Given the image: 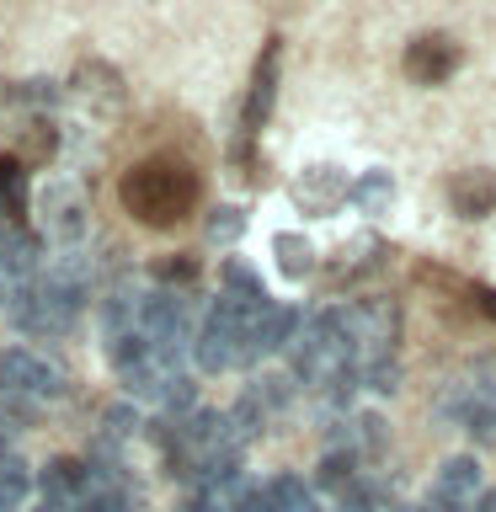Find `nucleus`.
Masks as SVG:
<instances>
[{
  "instance_id": "0eeeda50",
  "label": "nucleus",
  "mask_w": 496,
  "mask_h": 512,
  "mask_svg": "<svg viewBox=\"0 0 496 512\" xmlns=\"http://www.w3.org/2000/svg\"><path fill=\"white\" fill-rule=\"evenodd\" d=\"M64 91H70L91 118H118L123 112V75L112 70L107 59H80Z\"/></svg>"
},
{
  "instance_id": "7c9ffc66",
  "label": "nucleus",
  "mask_w": 496,
  "mask_h": 512,
  "mask_svg": "<svg viewBox=\"0 0 496 512\" xmlns=\"http://www.w3.org/2000/svg\"><path fill=\"white\" fill-rule=\"evenodd\" d=\"M0 310H6V288H0Z\"/></svg>"
},
{
  "instance_id": "6ab92c4d",
  "label": "nucleus",
  "mask_w": 496,
  "mask_h": 512,
  "mask_svg": "<svg viewBox=\"0 0 496 512\" xmlns=\"http://www.w3.org/2000/svg\"><path fill=\"white\" fill-rule=\"evenodd\" d=\"M219 294H230V299H240V304H267V288H262V278H256V272L240 262V256H230V262H224V272H219Z\"/></svg>"
},
{
  "instance_id": "412c9836",
  "label": "nucleus",
  "mask_w": 496,
  "mask_h": 512,
  "mask_svg": "<svg viewBox=\"0 0 496 512\" xmlns=\"http://www.w3.org/2000/svg\"><path fill=\"white\" fill-rule=\"evenodd\" d=\"M459 427L470 432V443L491 448V443H496V400H470V406H464V416H459Z\"/></svg>"
},
{
  "instance_id": "20e7f679",
  "label": "nucleus",
  "mask_w": 496,
  "mask_h": 512,
  "mask_svg": "<svg viewBox=\"0 0 496 512\" xmlns=\"http://www.w3.org/2000/svg\"><path fill=\"white\" fill-rule=\"evenodd\" d=\"M59 390H64V368L48 363L43 352H32V347H6L0 352V395L38 406V400H54Z\"/></svg>"
},
{
  "instance_id": "393cba45",
  "label": "nucleus",
  "mask_w": 496,
  "mask_h": 512,
  "mask_svg": "<svg viewBox=\"0 0 496 512\" xmlns=\"http://www.w3.org/2000/svg\"><path fill=\"white\" fill-rule=\"evenodd\" d=\"M358 384L374 395H395L400 390V358H374V363H358Z\"/></svg>"
},
{
  "instance_id": "a211bd4d",
  "label": "nucleus",
  "mask_w": 496,
  "mask_h": 512,
  "mask_svg": "<svg viewBox=\"0 0 496 512\" xmlns=\"http://www.w3.org/2000/svg\"><path fill=\"white\" fill-rule=\"evenodd\" d=\"M240 486H246V475L187 486V502H182V512H235V496H240Z\"/></svg>"
},
{
  "instance_id": "ddd939ff",
  "label": "nucleus",
  "mask_w": 496,
  "mask_h": 512,
  "mask_svg": "<svg viewBox=\"0 0 496 512\" xmlns=\"http://www.w3.org/2000/svg\"><path fill=\"white\" fill-rule=\"evenodd\" d=\"M384 240H374V235H358V240H347L342 251H336V262H331V288H342V283H352V278H363V272H374L379 262H384Z\"/></svg>"
},
{
  "instance_id": "4be33fe9",
  "label": "nucleus",
  "mask_w": 496,
  "mask_h": 512,
  "mask_svg": "<svg viewBox=\"0 0 496 512\" xmlns=\"http://www.w3.org/2000/svg\"><path fill=\"white\" fill-rule=\"evenodd\" d=\"M155 283L171 288V294L192 288V283H198V256H160V262H155Z\"/></svg>"
},
{
  "instance_id": "7ed1b4c3",
  "label": "nucleus",
  "mask_w": 496,
  "mask_h": 512,
  "mask_svg": "<svg viewBox=\"0 0 496 512\" xmlns=\"http://www.w3.org/2000/svg\"><path fill=\"white\" fill-rule=\"evenodd\" d=\"M342 320H347V336H352L358 363L395 358V342H400V304L395 299H358V304L342 310Z\"/></svg>"
},
{
  "instance_id": "9d476101",
  "label": "nucleus",
  "mask_w": 496,
  "mask_h": 512,
  "mask_svg": "<svg viewBox=\"0 0 496 512\" xmlns=\"http://www.w3.org/2000/svg\"><path fill=\"white\" fill-rule=\"evenodd\" d=\"M43 267V235L27 230V224H6L0 219V272H6V283H32Z\"/></svg>"
},
{
  "instance_id": "b1692460",
  "label": "nucleus",
  "mask_w": 496,
  "mask_h": 512,
  "mask_svg": "<svg viewBox=\"0 0 496 512\" xmlns=\"http://www.w3.org/2000/svg\"><path fill=\"white\" fill-rule=\"evenodd\" d=\"M352 427H358V432H352V454H368V459H379L384 454V448H390V432H384V416H374V411H368V416H358V422H352Z\"/></svg>"
},
{
  "instance_id": "4468645a",
  "label": "nucleus",
  "mask_w": 496,
  "mask_h": 512,
  "mask_svg": "<svg viewBox=\"0 0 496 512\" xmlns=\"http://www.w3.org/2000/svg\"><path fill=\"white\" fill-rule=\"evenodd\" d=\"M27 203H32L27 166H22V160H11V155H0V219H6V224H22Z\"/></svg>"
},
{
  "instance_id": "1a4fd4ad",
  "label": "nucleus",
  "mask_w": 496,
  "mask_h": 512,
  "mask_svg": "<svg viewBox=\"0 0 496 512\" xmlns=\"http://www.w3.org/2000/svg\"><path fill=\"white\" fill-rule=\"evenodd\" d=\"M459 43L443 38V32H422V38L406 43V75L416 80V86H443L448 75L459 70Z\"/></svg>"
},
{
  "instance_id": "c85d7f7f",
  "label": "nucleus",
  "mask_w": 496,
  "mask_h": 512,
  "mask_svg": "<svg viewBox=\"0 0 496 512\" xmlns=\"http://www.w3.org/2000/svg\"><path fill=\"white\" fill-rule=\"evenodd\" d=\"M464 512H496V491H480L475 507H464Z\"/></svg>"
},
{
  "instance_id": "c756f323",
  "label": "nucleus",
  "mask_w": 496,
  "mask_h": 512,
  "mask_svg": "<svg viewBox=\"0 0 496 512\" xmlns=\"http://www.w3.org/2000/svg\"><path fill=\"white\" fill-rule=\"evenodd\" d=\"M6 438H11V427H0V464H6Z\"/></svg>"
},
{
  "instance_id": "f03ea898",
  "label": "nucleus",
  "mask_w": 496,
  "mask_h": 512,
  "mask_svg": "<svg viewBox=\"0 0 496 512\" xmlns=\"http://www.w3.org/2000/svg\"><path fill=\"white\" fill-rule=\"evenodd\" d=\"M288 363H294V379L310 384V390H320V395H326L331 384L358 374V352H352L342 310H320V315L304 320L294 347H288Z\"/></svg>"
},
{
  "instance_id": "39448f33",
  "label": "nucleus",
  "mask_w": 496,
  "mask_h": 512,
  "mask_svg": "<svg viewBox=\"0 0 496 512\" xmlns=\"http://www.w3.org/2000/svg\"><path fill=\"white\" fill-rule=\"evenodd\" d=\"M278 70H283V38H267L262 54H256V70H251V86H246V102H240V139H256L272 118V102H278Z\"/></svg>"
},
{
  "instance_id": "423d86ee",
  "label": "nucleus",
  "mask_w": 496,
  "mask_h": 512,
  "mask_svg": "<svg viewBox=\"0 0 496 512\" xmlns=\"http://www.w3.org/2000/svg\"><path fill=\"white\" fill-rule=\"evenodd\" d=\"M38 208H43V235L59 240V246H80L86 240V192L75 182H48L38 192Z\"/></svg>"
},
{
  "instance_id": "f3484780",
  "label": "nucleus",
  "mask_w": 496,
  "mask_h": 512,
  "mask_svg": "<svg viewBox=\"0 0 496 512\" xmlns=\"http://www.w3.org/2000/svg\"><path fill=\"white\" fill-rule=\"evenodd\" d=\"M352 203H358V214H390V203H395V176L390 171H363L358 182H352V192H347Z\"/></svg>"
},
{
  "instance_id": "f257e3e1",
  "label": "nucleus",
  "mask_w": 496,
  "mask_h": 512,
  "mask_svg": "<svg viewBox=\"0 0 496 512\" xmlns=\"http://www.w3.org/2000/svg\"><path fill=\"white\" fill-rule=\"evenodd\" d=\"M118 198H123V208L139 224H150V230H171V224H182L192 208H198L203 182H198V171H192L187 160L150 155V160H139V166L123 176Z\"/></svg>"
},
{
  "instance_id": "aec40b11",
  "label": "nucleus",
  "mask_w": 496,
  "mask_h": 512,
  "mask_svg": "<svg viewBox=\"0 0 496 512\" xmlns=\"http://www.w3.org/2000/svg\"><path fill=\"white\" fill-rule=\"evenodd\" d=\"M27 491H32V470L22 459H6L0 464V512H16L27 502Z\"/></svg>"
},
{
  "instance_id": "9b49d317",
  "label": "nucleus",
  "mask_w": 496,
  "mask_h": 512,
  "mask_svg": "<svg viewBox=\"0 0 496 512\" xmlns=\"http://www.w3.org/2000/svg\"><path fill=\"white\" fill-rule=\"evenodd\" d=\"M448 203L459 219H486L496 214V171H459L448 182Z\"/></svg>"
},
{
  "instance_id": "5701e85b",
  "label": "nucleus",
  "mask_w": 496,
  "mask_h": 512,
  "mask_svg": "<svg viewBox=\"0 0 496 512\" xmlns=\"http://www.w3.org/2000/svg\"><path fill=\"white\" fill-rule=\"evenodd\" d=\"M240 235H246V208L219 203L214 214H208V240H214V246H235Z\"/></svg>"
},
{
  "instance_id": "6e6552de",
  "label": "nucleus",
  "mask_w": 496,
  "mask_h": 512,
  "mask_svg": "<svg viewBox=\"0 0 496 512\" xmlns=\"http://www.w3.org/2000/svg\"><path fill=\"white\" fill-rule=\"evenodd\" d=\"M294 208L299 214H310V219H326V214H336V208L347 203V192H352V182H347V171L342 166H304L299 176H294Z\"/></svg>"
},
{
  "instance_id": "2eb2a0df",
  "label": "nucleus",
  "mask_w": 496,
  "mask_h": 512,
  "mask_svg": "<svg viewBox=\"0 0 496 512\" xmlns=\"http://www.w3.org/2000/svg\"><path fill=\"white\" fill-rule=\"evenodd\" d=\"M358 464H363V459L352 454V448H326V454H320V464H315V486L331 491V496H342L352 480H363Z\"/></svg>"
},
{
  "instance_id": "f8f14e48",
  "label": "nucleus",
  "mask_w": 496,
  "mask_h": 512,
  "mask_svg": "<svg viewBox=\"0 0 496 512\" xmlns=\"http://www.w3.org/2000/svg\"><path fill=\"white\" fill-rule=\"evenodd\" d=\"M427 496H438V502H448V507H464L470 496H480V464H475L470 454L448 459L443 470H438V480H432Z\"/></svg>"
},
{
  "instance_id": "bb28decb",
  "label": "nucleus",
  "mask_w": 496,
  "mask_h": 512,
  "mask_svg": "<svg viewBox=\"0 0 496 512\" xmlns=\"http://www.w3.org/2000/svg\"><path fill=\"white\" fill-rule=\"evenodd\" d=\"M235 512H278V502H272V491L262 486V480H246L235 496Z\"/></svg>"
},
{
  "instance_id": "dca6fc26",
  "label": "nucleus",
  "mask_w": 496,
  "mask_h": 512,
  "mask_svg": "<svg viewBox=\"0 0 496 512\" xmlns=\"http://www.w3.org/2000/svg\"><path fill=\"white\" fill-rule=\"evenodd\" d=\"M272 256H278V272H283V278H294V283L315 272V246L299 230H278V235H272Z\"/></svg>"
},
{
  "instance_id": "a878e982",
  "label": "nucleus",
  "mask_w": 496,
  "mask_h": 512,
  "mask_svg": "<svg viewBox=\"0 0 496 512\" xmlns=\"http://www.w3.org/2000/svg\"><path fill=\"white\" fill-rule=\"evenodd\" d=\"M459 384H464L475 400H496V352H480V358L470 363V374H464Z\"/></svg>"
},
{
  "instance_id": "cd10ccee",
  "label": "nucleus",
  "mask_w": 496,
  "mask_h": 512,
  "mask_svg": "<svg viewBox=\"0 0 496 512\" xmlns=\"http://www.w3.org/2000/svg\"><path fill=\"white\" fill-rule=\"evenodd\" d=\"M470 294L480 299V315H486V320H496V288H480V283H475Z\"/></svg>"
}]
</instances>
